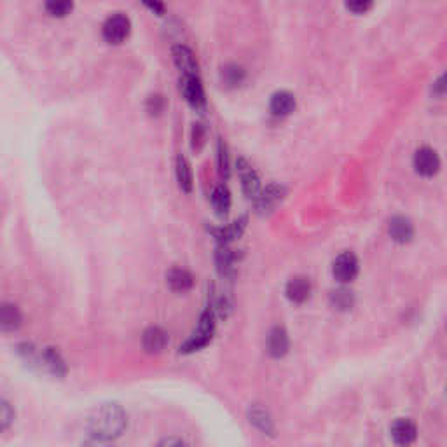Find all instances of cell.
Here are the masks:
<instances>
[{
  "label": "cell",
  "mask_w": 447,
  "mask_h": 447,
  "mask_svg": "<svg viewBox=\"0 0 447 447\" xmlns=\"http://www.w3.org/2000/svg\"><path fill=\"white\" fill-rule=\"evenodd\" d=\"M374 0H346V8L355 14H364L372 8Z\"/></svg>",
  "instance_id": "4316f807"
},
{
  "label": "cell",
  "mask_w": 447,
  "mask_h": 447,
  "mask_svg": "<svg viewBox=\"0 0 447 447\" xmlns=\"http://www.w3.org/2000/svg\"><path fill=\"white\" fill-rule=\"evenodd\" d=\"M285 187L279 183H269L266 189H261L257 198L254 199L255 206H257L259 213H271L279 203L285 198Z\"/></svg>",
  "instance_id": "52a82bcc"
},
{
  "label": "cell",
  "mask_w": 447,
  "mask_h": 447,
  "mask_svg": "<svg viewBox=\"0 0 447 447\" xmlns=\"http://www.w3.org/2000/svg\"><path fill=\"white\" fill-rule=\"evenodd\" d=\"M248 417H250V423L257 426V428L261 430V432L269 433V435H271L272 430H275V426H272L271 416H269V413L264 409V407L254 406L252 409L248 410Z\"/></svg>",
  "instance_id": "ffe728a7"
},
{
  "label": "cell",
  "mask_w": 447,
  "mask_h": 447,
  "mask_svg": "<svg viewBox=\"0 0 447 447\" xmlns=\"http://www.w3.org/2000/svg\"><path fill=\"white\" fill-rule=\"evenodd\" d=\"M18 355L28 366L41 372H49L52 376H65L67 366L63 358L54 348H37L34 344L23 343L18 346Z\"/></svg>",
  "instance_id": "7a4b0ae2"
},
{
  "label": "cell",
  "mask_w": 447,
  "mask_h": 447,
  "mask_svg": "<svg viewBox=\"0 0 447 447\" xmlns=\"http://www.w3.org/2000/svg\"><path fill=\"white\" fill-rule=\"evenodd\" d=\"M243 81V70L238 67H228L223 70V82L228 84V86H236L239 82Z\"/></svg>",
  "instance_id": "484cf974"
},
{
  "label": "cell",
  "mask_w": 447,
  "mask_h": 447,
  "mask_svg": "<svg viewBox=\"0 0 447 447\" xmlns=\"http://www.w3.org/2000/svg\"><path fill=\"white\" fill-rule=\"evenodd\" d=\"M168 334L161 327H149L142 335L143 350L152 355L161 353L168 346Z\"/></svg>",
  "instance_id": "7c38bea8"
},
{
  "label": "cell",
  "mask_w": 447,
  "mask_h": 447,
  "mask_svg": "<svg viewBox=\"0 0 447 447\" xmlns=\"http://www.w3.org/2000/svg\"><path fill=\"white\" fill-rule=\"evenodd\" d=\"M414 168L423 177H433L440 170V159L437 152L430 147H423L414 156Z\"/></svg>",
  "instance_id": "9c48e42d"
},
{
  "label": "cell",
  "mask_w": 447,
  "mask_h": 447,
  "mask_svg": "<svg viewBox=\"0 0 447 447\" xmlns=\"http://www.w3.org/2000/svg\"><path fill=\"white\" fill-rule=\"evenodd\" d=\"M172 54L173 61H175L177 68L182 72V75H198V61L187 46H175Z\"/></svg>",
  "instance_id": "8fae6325"
},
{
  "label": "cell",
  "mask_w": 447,
  "mask_h": 447,
  "mask_svg": "<svg viewBox=\"0 0 447 447\" xmlns=\"http://www.w3.org/2000/svg\"><path fill=\"white\" fill-rule=\"evenodd\" d=\"M219 168L220 173L223 177H229V156H228V147L223 146L222 142L219 143Z\"/></svg>",
  "instance_id": "83f0119b"
},
{
  "label": "cell",
  "mask_w": 447,
  "mask_h": 447,
  "mask_svg": "<svg viewBox=\"0 0 447 447\" xmlns=\"http://www.w3.org/2000/svg\"><path fill=\"white\" fill-rule=\"evenodd\" d=\"M212 205L213 210L219 217H226L231 208V194H229L228 187L219 186L213 189L212 192Z\"/></svg>",
  "instance_id": "d6986e66"
},
{
  "label": "cell",
  "mask_w": 447,
  "mask_h": 447,
  "mask_svg": "<svg viewBox=\"0 0 447 447\" xmlns=\"http://www.w3.org/2000/svg\"><path fill=\"white\" fill-rule=\"evenodd\" d=\"M238 175L241 179V187L243 192L246 194V198L255 199L261 192V180H259V175L255 173V170L246 163L245 159H238Z\"/></svg>",
  "instance_id": "ba28073f"
},
{
  "label": "cell",
  "mask_w": 447,
  "mask_h": 447,
  "mask_svg": "<svg viewBox=\"0 0 447 447\" xmlns=\"http://www.w3.org/2000/svg\"><path fill=\"white\" fill-rule=\"evenodd\" d=\"M161 444H163V446H173V444H175V446H182L183 440H173V439H168V440H164V442H161Z\"/></svg>",
  "instance_id": "4dcf8cb0"
},
{
  "label": "cell",
  "mask_w": 447,
  "mask_h": 447,
  "mask_svg": "<svg viewBox=\"0 0 447 447\" xmlns=\"http://www.w3.org/2000/svg\"><path fill=\"white\" fill-rule=\"evenodd\" d=\"M245 223H246V219H241V220H238V222L228 226V228L213 229V232H215V238L219 239L220 245H228L229 241H232V239H236L241 236L243 229H245Z\"/></svg>",
  "instance_id": "7402d4cb"
},
{
  "label": "cell",
  "mask_w": 447,
  "mask_h": 447,
  "mask_svg": "<svg viewBox=\"0 0 447 447\" xmlns=\"http://www.w3.org/2000/svg\"><path fill=\"white\" fill-rule=\"evenodd\" d=\"M177 180L183 192H190L192 190V170H190L189 161L183 156L177 157Z\"/></svg>",
  "instance_id": "44dd1931"
},
{
  "label": "cell",
  "mask_w": 447,
  "mask_h": 447,
  "mask_svg": "<svg viewBox=\"0 0 447 447\" xmlns=\"http://www.w3.org/2000/svg\"><path fill=\"white\" fill-rule=\"evenodd\" d=\"M358 259L357 255L351 254V252H344L339 257L334 261V266H332V272H334V278L341 284H350L357 278L358 275Z\"/></svg>",
  "instance_id": "8992f818"
},
{
  "label": "cell",
  "mask_w": 447,
  "mask_h": 447,
  "mask_svg": "<svg viewBox=\"0 0 447 447\" xmlns=\"http://www.w3.org/2000/svg\"><path fill=\"white\" fill-rule=\"evenodd\" d=\"M166 281L173 292H187L192 288L194 276L187 269L173 268L166 275Z\"/></svg>",
  "instance_id": "e0dca14e"
},
{
  "label": "cell",
  "mask_w": 447,
  "mask_h": 447,
  "mask_svg": "<svg viewBox=\"0 0 447 447\" xmlns=\"http://www.w3.org/2000/svg\"><path fill=\"white\" fill-rule=\"evenodd\" d=\"M44 8L52 18H65L74 9V0H44Z\"/></svg>",
  "instance_id": "603a6c76"
},
{
  "label": "cell",
  "mask_w": 447,
  "mask_h": 447,
  "mask_svg": "<svg viewBox=\"0 0 447 447\" xmlns=\"http://www.w3.org/2000/svg\"><path fill=\"white\" fill-rule=\"evenodd\" d=\"M311 295V284L308 278H292L287 285V297L295 304H302Z\"/></svg>",
  "instance_id": "2e32d148"
},
{
  "label": "cell",
  "mask_w": 447,
  "mask_h": 447,
  "mask_svg": "<svg viewBox=\"0 0 447 447\" xmlns=\"http://www.w3.org/2000/svg\"><path fill=\"white\" fill-rule=\"evenodd\" d=\"M180 91H182L187 103L192 108H196V110H199V108H203L206 105L205 90H203L199 75H182L180 77Z\"/></svg>",
  "instance_id": "5b68a950"
},
{
  "label": "cell",
  "mask_w": 447,
  "mask_h": 447,
  "mask_svg": "<svg viewBox=\"0 0 447 447\" xmlns=\"http://www.w3.org/2000/svg\"><path fill=\"white\" fill-rule=\"evenodd\" d=\"M290 341H288V334L285 328L275 327L268 335V353L272 358H281L288 351Z\"/></svg>",
  "instance_id": "5bb4252c"
},
{
  "label": "cell",
  "mask_w": 447,
  "mask_h": 447,
  "mask_svg": "<svg viewBox=\"0 0 447 447\" xmlns=\"http://www.w3.org/2000/svg\"><path fill=\"white\" fill-rule=\"evenodd\" d=\"M131 34V21L126 14L123 12H116V14L108 16L107 21L101 26V35H103L105 42L108 44H123Z\"/></svg>",
  "instance_id": "277c9868"
},
{
  "label": "cell",
  "mask_w": 447,
  "mask_h": 447,
  "mask_svg": "<svg viewBox=\"0 0 447 447\" xmlns=\"http://www.w3.org/2000/svg\"><path fill=\"white\" fill-rule=\"evenodd\" d=\"M126 413L117 404H105L90 417L88 432L95 444H105L117 439L126 430Z\"/></svg>",
  "instance_id": "6da1fadb"
},
{
  "label": "cell",
  "mask_w": 447,
  "mask_h": 447,
  "mask_svg": "<svg viewBox=\"0 0 447 447\" xmlns=\"http://www.w3.org/2000/svg\"><path fill=\"white\" fill-rule=\"evenodd\" d=\"M147 108H149L150 114H159L164 108V100L161 97H150Z\"/></svg>",
  "instance_id": "f546056e"
},
{
  "label": "cell",
  "mask_w": 447,
  "mask_h": 447,
  "mask_svg": "<svg viewBox=\"0 0 447 447\" xmlns=\"http://www.w3.org/2000/svg\"><path fill=\"white\" fill-rule=\"evenodd\" d=\"M142 2L150 12H154V14H157V16H163L164 11H166L163 0H142Z\"/></svg>",
  "instance_id": "f1b7e54d"
},
{
  "label": "cell",
  "mask_w": 447,
  "mask_h": 447,
  "mask_svg": "<svg viewBox=\"0 0 447 447\" xmlns=\"http://www.w3.org/2000/svg\"><path fill=\"white\" fill-rule=\"evenodd\" d=\"M391 437L399 446H409L416 440L417 428L409 419H399L391 425Z\"/></svg>",
  "instance_id": "9a60e30c"
},
{
  "label": "cell",
  "mask_w": 447,
  "mask_h": 447,
  "mask_svg": "<svg viewBox=\"0 0 447 447\" xmlns=\"http://www.w3.org/2000/svg\"><path fill=\"white\" fill-rule=\"evenodd\" d=\"M213 330H215V311L212 310V306H208L205 313L201 315V318H199V324L198 327H196V330H194L192 335L186 341V344L180 348V351H182V353H192V351H198L201 350V348H205L206 344L212 341Z\"/></svg>",
  "instance_id": "3957f363"
},
{
  "label": "cell",
  "mask_w": 447,
  "mask_h": 447,
  "mask_svg": "<svg viewBox=\"0 0 447 447\" xmlns=\"http://www.w3.org/2000/svg\"><path fill=\"white\" fill-rule=\"evenodd\" d=\"M23 325V315L19 308L11 302L0 304V332H16Z\"/></svg>",
  "instance_id": "30bf717a"
},
{
  "label": "cell",
  "mask_w": 447,
  "mask_h": 447,
  "mask_svg": "<svg viewBox=\"0 0 447 447\" xmlns=\"http://www.w3.org/2000/svg\"><path fill=\"white\" fill-rule=\"evenodd\" d=\"M14 409L8 400L0 399V433L8 432L11 425L14 423Z\"/></svg>",
  "instance_id": "d4e9b609"
},
{
  "label": "cell",
  "mask_w": 447,
  "mask_h": 447,
  "mask_svg": "<svg viewBox=\"0 0 447 447\" xmlns=\"http://www.w3.org/2000/svg\"><path fill=\"white\" fill-rule=\"evenodd\" d=\"M269 107H271V112L275 116H288L295 110L294 95H290L288 91H279V93L272 95Z\"/></svg>",
  "instance_id": "ac0fdd59"
},
{
  "label": "cell",
  "mask_w": 447,
  "mask_h": 447,
  "mask_svg": "<svg viewBox=\"0 0 447 447\" xmlns=\"http://www.w3.org/2000/svg\"><path fill=\"white\" fill-rule=\"evenodd\" d=\"M330 302L335 310H339V311L351 310L355 304L353 292L348 290V288H337V290H334L330 294Z\"/></svg>",
  "instance_id": "cb8c5ba5"
},
{
  "label": "cell",
  "mask_w": 447,
  "mask_h": 447,
  "mask_svg": "<svg viewBox=\"0 0 447 447\" xmlns=\"http://www.w3.org/2000/svg\"><path fill=\"white\" fill-rule=\"evenodd\" d=\"M388 232L397 243H409L414 236V228L406 217H393L388 223Z\"/></svg>",
  "instance_id": "4fadbf2b"
}]
</instances>
